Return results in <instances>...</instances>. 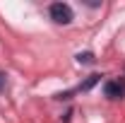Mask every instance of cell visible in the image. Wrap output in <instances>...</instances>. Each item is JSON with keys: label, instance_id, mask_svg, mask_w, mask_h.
Returning a JSON list of instances; mask_svg holds the SVG:
<instances>
[{"label": "cell", "instance_id": "277c9868", "mask_svg": "<svg viewBox=\"0 0 125 123\" xmlns=\"http://www.w3.org/2000/svg\"><path fill=\"white\" fill-rule=\"evenodd\" d=\"M77 61L79 63H94V53H79Z\"/></svg>", "mask_w": 125, "mask_h": 123}, {"label": "cell", "instance_id": "3957f363", "mask_svg": "<svg viewBox=\"0 0 125 123\" xmlns=\"http://www.w3.org/2000/svg\"><path fill=\"white\" fill-rule=\"evenodd\" d=\"M99 80H101V75H89V77H87V80H84V82L77 87V89H75V92H87V89H92Z\"/></svg>", "mask_w": 125, "mask_h": 123}, {"label": "cell", "instance_id": "5b68a950", "mask_svg": "<svg viewBox=\"0 0 125 123\" xmlns=\"http://www.w3.org/2000/svg\"><path fill=\"white\" fill-rule=\"evenodd\" d=\"M2 85H5V75L0 73V89H2Z\"/></svg>", "mask_w": 125, "mask_h": 123}, {"label": "cell", "instance_id": "7a4b0ae2", "mask_svg": "<svg viewBox=\"0 0 125 123\" xmlns=\"http://www.w3.org/2000/svg\"><path fill=\"white\" fill-rule=\"evenodd\" d=\"M104 94L108 99H125V80H108L104 85Z\"/></svg>", "mask_w": 125, "mask_h": 123}, {"label": "cell", "instance_id": "6da1fadb", "mask_svg": "<svg viewBox=\"0 0 125 123\" xmlns=\"http://www.w3.org/2000/svg\"><path fill=\"white\" fill-rule=\"evenodd\" d=\"M48 12H51V19L55 24H70L75 19V12H72V7L67 2H53L48 7Z\"/></svg>", "mask_w": 125, "mask_h": 123}]
</instances>
